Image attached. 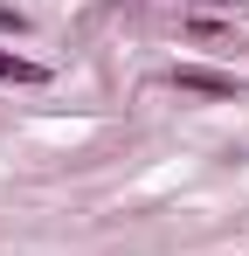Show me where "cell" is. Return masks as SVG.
Here are the masks:
<instances>
[{
  "label": "cell",
  "instance_id": "1",
  "mask_svg": "<svg viewBox=\"0 0 249 256\" xmlns=\"http://www.w3.org/2000/svg\"><path fill=\"white\" fill-rule=\"evenodd\" d=\"M180 90H208V97H236V76H214V70H173Z\"/></svg>",
  "mask_w": 249,
  "mask_h": 256
},
{
  "label": "cell",
  "instance_id": "2",
  "mask_svg": "<svg viewBox=\"0 0 249 256\" xmlns=\"http://www.w3.org/2000/svg\"><path fill=\"white\" fill-rule=\"evenodd\" d=\"M0 76H14V84H42V70L21 62V56H0Z\"/></svg>",
  "mask_w": 249,
  "mask_h": 256
}]
</instances>
